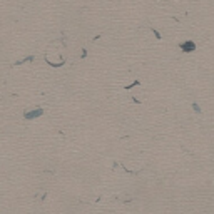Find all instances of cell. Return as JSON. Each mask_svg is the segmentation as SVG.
Here are the masks:
<instances>
[{"mask_svg":"<svg viewBox=\"0 0 214 214\" xmlns=\"http://www.w3.org/2000/svg\"><path fill=\"white\" fill-rule=\"evenodd\" d=\"M42 114H43V109H40V107H35V109H27L25 112H23V119H25V120H33V119L40 117Z\"/></svg>","mask_w":214,"mask_h":214,"instance_id":"obj_1","label":"cell"},{"mask_svg":"<svg viewBox=\"0 0 214 214\" xmlns=\"http://www.w3.org/2000/svg\"><path fill=\"white\" fill-rule=\"evenodd\" d=\"M179 48L184 52V54H191L196 50V43H194V40H186L182 43H179Z\"/></svg>","mask_w":214,"mask_h":214,"instance_id":"obj_2","label":"cell"},{"mask_svg":"<svg viewBox=\"0 0 214 214\" xmlns=\"http://www.w3.org/2000/svg\"><path fill=\"white\" fill-rule=\"evenodd\" d=\"M33 60V55H28L27 59H23V60H18V62H15V65H22V64H25V62H32Z\"/></svg>","mask_w":214,"mask_h":214,"instance_id":"obj_3","label":"cell"},{"mask_svg":"<svg viewBox=\"0 0 214 214\" xmlns=\"http://www.w3.org/2000/svg\"><path fill=\"white\" fill-rule=\"evenodd\" d=\"M140 84V80H134L132 84H129V85H125V90H130L132 87H135V85H139Z\"/></svg>","mask_w":214,"mask_h":214,"instance_id":"obj_4","label":"cell"},{"mask_svg":"<svg viewBox=\"0 0 214 214\" xmlns=\"http://www.w3.org/2000/svg\"><path fill=\"white\" fill-rule=\"evenodd\" d=\"M192 109L196 110L197 114H201V107H199V104H197V102H192Z\"/></svg>","mask_w":214,"mask_h":214,"instance_id":"obj_5","label":"cell"},{"mask_svg":"<svg viewBox=\"0 0 214 214\" xmlns=\"http://www.w3.org/2000/svg\"><path fill=\"white\" fill-rule=\"evenodd\" d=\"M150 30H152V32H154V35H155V37H157V38H160V33H159L157 30H155V28H154V27H152V28H150Z\"/></svg>","mask_w":214,"mask_h":214,"instance_id":"obj_6","label":"cell"}]
</instances>
